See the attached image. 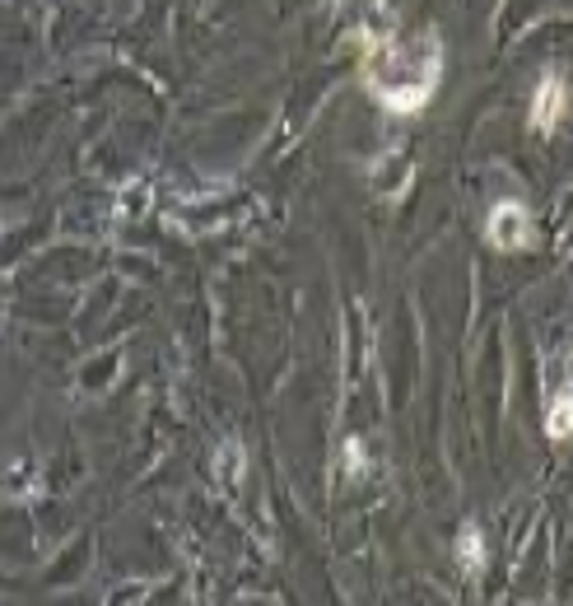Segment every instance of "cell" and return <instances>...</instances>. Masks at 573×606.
<instances>
[{
	"label": "cell",
	"mask_w": 573,
	"mask_h": 606,
	"mask_svg": "<svg viewBox=\"0 0 573 606\" xmlns=\"http://www.w3.org/2000/svg\"><path fill=\"white\" fill-rule=\"evenodd\" d=\"M457 560H462V569L485 565V536L476 528H462V536H457Z\"/></svg>",
	"instance_id": "cell-5"
},
{
	"label": "cell",
	"mask_w": 573,
	"mask_h": 606,
	"mask_svg": "<svg viewBox=\"0 0 573 606\" xmlns=\"http://www.w3.org/2000/svg\"><path fill=\"white\" fill-rule=\"evenodd\" d=\"M564 108H569V85L560 75H541V85H536V94H532V126L536 131H550L555 122L564 118Z\"/></svg>",
	"instance_id": "cell-3"
},
{
	"label": "cell",
	"mask_w": 573,
	"mask_h": 606,
	"mask_svg": "<svg viewBox=\"0 0 573 606\" xmlns=\"http://www.w3.org/2000/svg\"><path fill=\"white\" fill-rule=\"evenodd\" d=\"M489 243H495L499 252H518L532 243V215L522 201H499L495 210H489V224H485Z\"/></svg>",
	"instance_id": "cell-2"
},
{
	"label": "cell",
	"mask_w": 573,
	"mask_h": 606,
	"mask_svg": "<svg viewBox=\"0 0 573 606\" xmlns=\"http://www.w3.org/2000/svg\"><path fill=\"white\" fill-rule=\"evenodd\" d=\"M546 430H550V438H573V387H564L560 397L550 401Z\"/></svg>",
	"instance_id": "cell-4"
},
{
	"label": "cell",
	"mask_w": 573,
	"mask_h": 606,
	"mask_svg": "<svg viewBox=\"0 0 573 606\" xmlns=\"http://www.w3.org/2000/svg\"><path fill=\"white\" fill-rule=\"evenodd\" d=\"M438 65H444V52H438L434 38H406V42H378L369 57V94L387 103L391 112H420L438 89Z\"/></svg>",
	"instance_id": "cell-1"
}]
</instances>
